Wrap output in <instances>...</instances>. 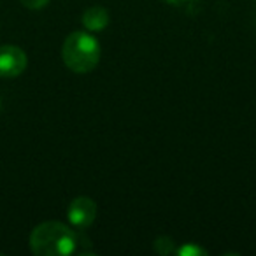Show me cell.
I'll list each match as a JSON object with an SVG mask.
<instances>
[{
    "instance_id": "cell-7",
    "label": "cell",
    "mask_w": 256,
    "mask_h": 256,
    "mask_svg": "<svg viewBox=\"0 0 256 256\" xmlns=\"http://www.w3.org/2000/svg\"><path fill=\"white\" fill-rule=\"evenodd\" d=\"M176 252L181 256H204L207 254V251L204 248L196 244H186V246H181V248L176 249Z\"/></svg>"
},
{
    "instance_id": "cell-5",
    "label": "cell",
    "mask_w": 256,
    "mask_h": 256,
    "mask_svg": "<svg viewBox=\"0 0 256 256\" xmlns=\"http://www.w3.org/2000/svg\"><path fill=\"white\" fill-rule=\"evenodd\" d=\"M82 25L88 32H98L109 25V12L100 6L88 8L82 14Z\"/></svg>"
},
{
    "instance_id": "cell-3",
    "label": "cell",
    "mask_w": 256,
    "mask_h": 256,
    "mask_svg": "<svg viewBox=\"0 0 256 256\" xmlns=\"http://www.w3.org/2000/svg\"><path fill=\"white\" fill-rule=\"evenodd\" d=\"M28 58L18 46H0V78H18L26 68Z\"/></svg>"
},
{
    "instance_id": "cell-9",
    "label": "cell",
    "mask_w": 256,
    "mask_h": 256,
    "mask_svg": "<svg viewBox=\"0 0 256 256\" xmlns=\"http://www.w3.org/2000/svg\"><path fill=\"white\" fill-rule=\"evenodd\" d=\"M0 107H2V104H0Z\"/></svg>"
},
{
    "instance_id": "cell-8",
    "label": "cell",
    "mask_w": 256,
    "mask_h": 256,
    "mask_svg": "<svg viewBox=\"0 0 256 256\" xmlns=\"http://www.w3.org/2000/svg\"><path fill=\"white\" fill-rule=\"evenodd\" d=\"M25 8H28V9H42V8H46L48 4H50V0H20Z\"/></svg>"
},
{
    "instance_id": "cell-4",
    "label": "cell",
    "mask_w": 256,
    "mask_h": 256,
    "mask_svg": "<svg viewBox=\"0 0 256 256\" xmlns=\"http://www.w3.org/2000/svg\"><path fill=\"white\" fill-rule=\"evenodd\" d=\"M68 221L72 226L84 230L95 221L96 218V204L90 196H78L70 202L67 210Z\"/></svg>"
},
{
    "instance_id": "cell-6",
    "label": "cell",
    "mask_w": 256,
    "mask_h": 256,
    "mask_svg": "<svg viewBox=\"0 0 256 256\" xmlns=\"http://www.w3.org/2000/svg\"><path fill=\"white\" fill-rule=\"evenodd\" d=\"M154 251L160 252V254L167 256V254H172L176 252V244L170 237H158L154 240Z\"/></svg>"
},
{
    "instance_id": "cell-1",
    "label": "cell",
    "mask_w": 256,
    "mask_h": 256,
    "mask_svg": "<svg viewBox=\"0 0 256 256\" xmlns=\"http://www.w3.org/2000/svg\"><path fill=\"white\" fill-rule=\"evenodd\" d=\"M79 235L60 221L37 224L30 234V249L37 256H67L78 251Z\"/></svg>"
},
{
    "instance_id": "cell-2",
    "label": "cell",
    "mask_w": 256,
    "mask_h": 256,
    "mask_svg": "<svg viewBox=\"0 0 256 256\" xmlns=\"http://www.w3.org/2000/svg\"><path fill=\"white\" fill-rule=\"evenodd\" d=\"M62 58L64 64L76 74H88L98 65L100 60V46L98 40L90 32H72L65 39L62 48Z\"/></svg>"
}]
</instances>
